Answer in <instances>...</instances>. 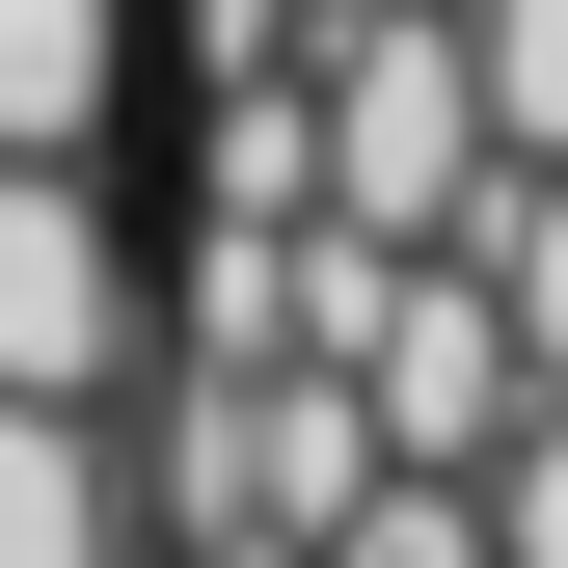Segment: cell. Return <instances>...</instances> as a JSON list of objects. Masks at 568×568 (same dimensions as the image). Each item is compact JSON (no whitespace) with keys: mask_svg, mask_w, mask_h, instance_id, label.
I'll return each mask as SVG.
<instances>
[{"mask_svg":"<svg viewBox=\"0 0 568 568\" xmlns=\"http://www.w3.org/2000/svg\"><path fill=\"white\" fill-rule=\"evenodd\" d=\"M298 135H325V217L352 244H460L487 217V82H460V0H325V54H298Z\"/></svg>","mask_w":568,"mask_h":568,"instance_id":"obj_1","label":"cell"},{"mask_svg":"<svg viewBox=\"0 0 568 568\" xmlns=\"http://www.w3.org/2000/svg\"><path fill=\"white\" fill-rule=\"evenodd\" d=\"M163 271H135L109 163H0V406H135Z\"/></svg>","mask_w":568,"mask_h":568,"instance_id":"obj_2","label":"cell"},{"mask_svg":"<svg viewBox=\"0 0 568 568\" xmlns=\"http://www.w3.org/2000/svg\"><path fill=\"white\" fill-rule=\"evenodd\" d=\"M352 406H379V460L487 487V460H515V406H541V352H515V298H487L460 244H406L379 298H352Z\"/></svg>","mask_w":568,"mask_h":568,"instance_id":"obj_3","label":"cell"},{"mask_svg":"<svg viewBox=\"0 0 568 568\" xmlns=\"http://www.w3.org/2000/svg\"><path fill=\"white\" fill-rule=\"evenodd\" d=\"M135 54H163V0H0V163H109Z\"/></svg>","mask_w":568,"mask_h":568,"instance_id":"obj_4","label":"cell"},{"mask_svg":"<svg viewBox=\"0 0 568 568\" xmlns=\"http://www.w3.org/2000/svg\"><path fill=\"white\" fill-rule=\"evenodd\" d=\"M0 568H163V515H135V434H109V406H0Z\"/></svg>","mask_w":568,"mask_h":568,"instance_id":"obj_5","label":"cell"},{"mask_svg":"<svg viewBox=\"0 0 568 568\" xmlns=\"http://www.w3.org/2000/svg\"><path fill=\"white\" fill-rule=\"evenodd\" d=\"M460 271L515 298V352L568 379V163H487V217H460Z\"/></svg>","mask_w":568,"mask_h":568,"instance_id":"obj_6","label":"cell"},{"mask_svg":"<svg viewBox=\"0 0 568 568\" xmlns=\"http://www.w3.org/2000/svg\"><path fill=\"white\" fill-rule=\"evenodd\" d=\"M460 82H487L515 163H568V0H460Z\"/></svg>","mask_w":568,"mask_h":568,"instance_id":"obj_7","label":"cell"},{"mask_svg":"<svg viewBox=\"0 0 568 568\" xmlns=\"http://www.w3.org/2000/svg\"><path fill=\"white\" fill-rule=\"evenodd\" d=\"M298 568H487V487H434V460H379L352 515L298 541Z\"/></svg>","mask_w":568,"mask_h":568,"instance_id":"obj_8","label":"cell"},{"mask_svg":"<svg viewBox=\"0 0 568 568\" xmlns=\"http://www.w3.org/2000/svg\"><path fill=\"white\" fill-rule=\"evenodd\" d=\"M487 568H568V379L515 406V460H487Z\"/></svg>","mask_w":568,"mask_h":568,"instance_id":"obj_9","label":"cell"}]
</instances>
